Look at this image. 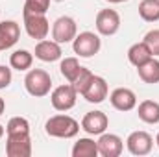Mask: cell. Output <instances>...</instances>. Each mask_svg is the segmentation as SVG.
Listing matches in <instances>:
<instances>
[{
	"mask_svg": "<svg viewBox=\"0 0 159 157\" xmlns=\"http://www.w3.org/2000/svg\"><path fill=\"white\" fill-rule=\"evenodd\" d=\"M24 87H26V91H28L30 96L43 98V96L50 94L52 78L43 69H30L28 74H26V78H24Z\"/></svg>",
	"mask_w": 159,
	"mask_h": 157,
	"instance_id": "7a4b0ae2",
	"label": "cell"
},
{
	"mask_svg": "<svg viewBox=\"0 0 159 157\" xmlns=\"http://www.w3.org/2000/svg\"><path fill=\"white\" fill-rule=\"evenodd\" d=\"M126 146H128V152L131 155H148L154 148V139L150 133L146 131H133L128 135L126 139Z\"/></svg>",
	"mask_w": 159,
	"mask_h": 157,
	"instance_id": "9c48e42d",
	"label": "cell"
},
{
	"mask_svg": "<svg viewBox=\"0 0 159 157\" xmlns=\"http://www.w3.org/2000/svg\"><path fill=\"white\" fill-rule=\"evenodd\" d=\"M32 63H34V54L28 52V50H15L9 56V67L15 69V70H20V72L30 70Z\"/></svg>",
	"mask_w": 159,
	"mask_h": 157,
	"instance_id": "ffe728a7",
	"label": "cell"
},
{
	"mask_svg": "<svg viewBox=\"0 0 159 157\" xmlns=\"http://www.w3.org/2000/svg\"><path fill=\"white\" fill-rule=\"evenodd\" d=\"M48 7H50V0H26L22 13H39V15H46Z\"/></svg>",
	"mask_w": 159,
	"mask_h": 157,
	"instance_id": "d4e9b609",
	"label": "cell"
},
{
	"mask_svg": "<svg viewBox=\"0 0 159 157\" xmlns=\"http://www.w3.org/2000/svg\"><path fill=\"white\" fill-rule=\"evenodd\" d=\"M98 144V155L102 157H119L124 150V142L119 135L115 133H102L100 139L96 141Z\"/></svg>",
	"mask_w": 159,
	"mask_h": 157,
	"instance_id": "7c38bea8",
	"label": "cell"
},
{
	"mask_svg": "<svg viewBox=\"0 0 159 157\" xmlns=\"http://www.w3.org/2000/svg\"><path fill=\"white\" fill-rule=\"evenodd\" d=\"M137 115L146 124H159V102L143 100L137 107Z\"/></svg>",
	"mask_w": 159,
	"mask_h": 157,
	"instance_id": "e0dca14e",
	"label": "cell"
},
{
	"mask_svg": "<svg viewBox=\"0 0 159 157\" xmlns=\"http://www.w3.org/2000/svg\"><path fill=\"white\" fill-rule=\"evenodd\" d=\"M96 32L104 37H111L120 30V15L115 9H100L94 20Z\"/></svg>",
	"mask_w": 159,
	"mask_h": 157,
	"instance_id": "8992f818",
	"label": "cell"
},
{
	"mask_svg": "<svg viewBox=\"0 0 159 157\" xmlns=\"http://www.w3.org/2000/svg\"><path fill=\"white\" fill-rule=\"evenodd\" d=\"M11 79H13V74H11V69L9 67H4L0 65V91L9 87L11 85Z\"/></svg>",
	"mask_w": 159,
	"mask_h": 157,
	"instance_id": "4316f807",
	"label": "cell"
},
{
	"mask_svg": "<svg viewBox=\"0 0 159 157\" xmlns=\"http://www.w3.org/2000/svg\"><path fill=\"white\" fill-rule=\"evenodd\" d=\"M76 98H78V92L74 91V87L70 83H65V85H59L52 91L50 94V102H52V107L56 111H69L76 105Z\"/></svg>",
	"mask_w": 159,
	"mask_h": 157,
	"instance_id": "5b68a950",
	"label": "cell"
},
{
	"mask_svg": "<svg viewBox=\"0 0 159 157\" xmlns=\"http://www.w3.org/2000/svg\"><path fill=\"white\" fill-rule=\"evenodd\" d=\"M150 57H154V56H152V52H150V48L146 46L144 41L135 43V44H131V46L128 48V61H129L135 69L141 67L143 63H146Z\"/></svg>",
	"mask_w": 159,
	"mask_h": 157,
	"instance_id": "2e32d148",
	"label": "cell"
},
{
	"mask_svg": "<svg viewBox=\"0 0 159 157\" xmlns=\"http://www.w3.org/2000/svg\"><path fill=\"white\" fill-rule=\"evenodd\" d=\"M100 46H102L100 35L93 34V32H81L72 41V50L80 57H93V56H96L100 52Z\"/></svg>",
	"mask_w": 159,
	"mask_h": 157,
	"instance_id": "3957f363",
	"label": "cell"
},
{
	"mask_svg": "<svg viewBox=\"0 0 159 157\" xmlns=\"http://www.w3.org/2000/svg\"><path fill=\"white\" fill-rule=\"evenodd\" d=\"M109 126V118L104 111H89L81 118V129L87 135H102Z\"/></svg>",
	"mask_w": 159,
	"mask_h": 157,
	"instance_id": "30bf717a",
	"label": "cell"
},
{
	"mask_svg": "<svg viewBox=\"0 0 159 157\" xmlns=\"http://www.w3.org/2000/svg\"><path fill=\"white\" fill-rule=\"evenodd\" d=\"M15 133H30V122L24 117H11L6 126V135H15Z\"/></svg>",
	"mask_w": 159,
	"mask_h": 157,
	"instance_id": "603a6c76",
	"label": "cell"
},
{
	"mask_svg": "<svg viewBox=\"0 0 159 157\" xmlns=\"http://www.w3.org/2000/svg\"><path fill=\"white\" fill-rule=\"evenodd\" d=\"M139 15L146 22H157L159 20V0H141Z\"/></svg>",
	"mask_w": 159,
	"mask_h": 157,
	"instance_id": "44dd1931",
	"label": "cell"
},
{
	"mask_svg": "<svg viewBox=\"0 0 159 157\" xmlns=\"http://www.w3.org/2000/svg\"><path fill=\"white\" fill-rule=\"evenodd\" d=\"M4 111H6V102H4V98H0V117H2Z\"/></svg>",
	"mask_w": 159,
	"mask_h": 157,
	"instance_id": "83f0119b",
	"label": "cell"
},
{
	"mask_svg": "<svg viewBox=\"0 0 159 157\" xmlns=\"http://www.w3.org/2000/svg\"><path fill=\"white\" fill-rule=\"evenodd\" d=\"M80 69H81V65H80V61L76 57H65L59 63V72H61V76L67 79L69 83L74 81V78L78 76V72H80Z\"/></svg>",
	"mask_w": 159,
	"mask_h": 157,
	"instance_id": "7402d4cb",
	"label": "cell"
},
{
	"mask_svg": "<svg viewBox=\"0 0 159 157\" xmlns=\"http://www.w3.org/2000/svg\"><path fill=\"white\" fill-rule=\"evenodd\" d=\"M19 39H20V26L15 20L0 22V52L15 46Z\"/></svg>",
	"mask_w": 159,
	"mask_h": 157,
	"instance_id": "9a60e30c",
	"label": "cell"
},
{
	"mask_svg": "<svg viewBox=\"0 0 159 157\" xmlns=\"http://www.w3.org/2000/svg\"><path fill=\"white\" fill-rule=\"evenodd\" d=\"M61 56H63L61 44L56 43V41L43 39L35 44V57L44 61V63H54V61L61 59Z\"/></svg>",
	"mask_w": 159,
	"mask_h": 157,
	"instance_id": "5bb4252c",
	"label": "cell"
},
{
	"mask_svg": "<svg viewBox=\"0 0 159 157\" xmlns=\"http://www.w3.org/2000/svg\"><path fill=\"white\" fill-rule=\"evenodd\" d=\"M156 144L159 146V133H157V137H156Z\"/></svg>",
	"mask_w": 159,
	"mask_h": 157,
	"instance_id": "4dcf8cb0",
	"label": "cell"
},
{
	"mask_svg": "<svg viewBox=\"0 0 159 157\" xmlns=\"http://www.w3.org/2000/svg\"><path fill=\"white\" fill-rule=\"evenodd\" d=\"M6 155L7 157H30L32 155L30 133L7 135V139H6Z\"/></svg>",
	"mask_w": 159,
	"mask_h": 157,
	"instance_id": "ba28073f",
	"label": "cell"
},
{
	"mask_svg": "<svg viewBox=\"0 0 159 157\" xmlns=\"http://www.w3.org/2000/svg\"><path fill=\"white\" fill-rule=\"evenodd\" d=\"M109 102H111V105H113L117 111H122V113L131 111V109L137 107V96H135V92H133L131 89H128V87H119V89H115V91L109 94Z\"/></svg>",
	"mask_w": 159,
	"mask_h": 157,
	"instance_id": "8fae6325",
	"label": "cell"
},
{
	"mask_svg": "<svg viewBox=\"0 0 159 157\" xmlns=\"http://www.w3.org/2000/svg\"><path fill=\"white\" fill-rule=\"evenodd\" d=\"M93 72L89 70V69H85V67H81L80 69V72H78V76L74 78V81L70 83L72 87H74V91L78 92V94H83V91L89 87V83H91V79H93Z\"/></svg>",
	"mask_w": 159,
	"mask_h": 157,
	"instance_id": "cb8c5ba5",
	"label": "cell"
},
{
	"mask_svg": "<svg viewBox=\"0 0 159 157\" xmlns=\"http://www.w3.org/2000/svg\"><path fill=\"white\" fill-rule=\"evenodd\" d=\"M22 19H24V30L32 39H37V41L46 39V35L50 32V22H48V19L44 15L22 13Z\"/></svg>",
	"mask_w": 159,
	"mask_h": 157,
	"instance_id": "52a82bcc",
	"label": "cell"
},
{
	"mask_svg": "<svg viewBox=\"0 0 159 157\" xmlns=\"http://www.w3.org/2000/svg\"><path fill=\"white\" fill-rule=\"evenodd\" d=\"M76 35H78V24H76V20L72 17L63 15V17L54 20V24H52V39L56 43H59V44L72 43Z\"/></svg>",
	"mask_w": 159,
	"mask_h": 157,
	"instance_id": "277c9868",
	"label": "cell"
},
{
	"mask_svg": "<svg viewBox=\"0 0 159 157\" xmlns=\"http://www.w3.org/2000/svg\"><path fill=\"white\" fill-rule=\"evenodd\" d=\"M137 72H139V78L143 79L144 83H159V61L150 57L146 63H143L141 67H137Z\"/></svg>",
	"mask_w": 159,
	"mask_h": 157,
	"instance_id": "ac0fdd59",
	"label": "cell"
},
{
	"mask_svg": "<svg viewBox=\"0 0 159 157\" xmlns=\"http://www.w3.org/2000/svg\"><path fill=\"white\" fill-rule=\"evenodd\" d=\"M106 2H109V4H122V2H128V0H106Z\"/></svg>",
	"mask_w": 159,
	"mask_h": 157,
	"instance_id": "f1b7e54d",
	"label": "cell"
},
{
	"mask_svg": "<svg viewBox=\"0 0 159 157\" xmlns=\"http://www.w3.org/2000/svg\"><path fill=\"white\" fill-rule=\"evenodd\" d=\"M107 92H109V87H107V81L102 78V76H93L89 87L83 91V98L89 102V104H102L106 98H107Z\"/></svg>",
	"mask_w": 159,
	"mask_h": 157,
	"instance_id": "4fadbf2b",
	"label": "cell"
},
{
	"mask_svg": "<svg viewBox=\"0 0 159 157\" xmlns=\"http://www.w3.org/2000/svg\"><path fill=\"white\" fill-rule=\"evenodd\" d=\"M72 157H98V144L96 141L83 137L74 142L72 146Z\"/></svg>",
	"mask_w": 159,
	"mask_h": 157,
	"instance_id": "d6986e66",
	"label": "cell"
},
{
	"mask_svg": "<svg viewBox=\"0 0 159 157\" xmlns=\"http://www.w3.org/2000/svg\"><path fill=\"white\" fill-rule=\"evenodd\" d=\"M4 135H6V128H4V126H2V124H0V139H2V137H4Z\"/></svg>",
	"mask_w": 159,
	"mask_h": 157,
	"instance_id": "f546056e",
	"label": "cell"
},
{
	"mask_svg": "<svg viewBox=\"0 0 159 157\" xmlns=\"http://www.w3.org/2000/svg\"><path fill=\"white\" fill-rule=\"evenodd\" d=\"M143 41L146 43V46L150 48V52H152L154 57L159 56V30H150V32L144 35Z\"/></svg>",
	"mask_w": 159,
	"mask_h": 157,
	"instance_id": "484cf974",
	"label": "cell"
},
{
	"mask_svg": "<svg viewBox=\"0 0 159 157\" xmlns=\"http://www.w3.org/2000/svg\"><path fill=\"white\" fill-rule=\"evenodd\" d=\"M44 131L56 139H74L80 131V122L69 115H54L46 120Z\"/></svg>",
	"mask_w": 159,
	"mask_h": 157,
	"instance_id": "6da1fadb",
	"label": "cell"
}]
</instances>
